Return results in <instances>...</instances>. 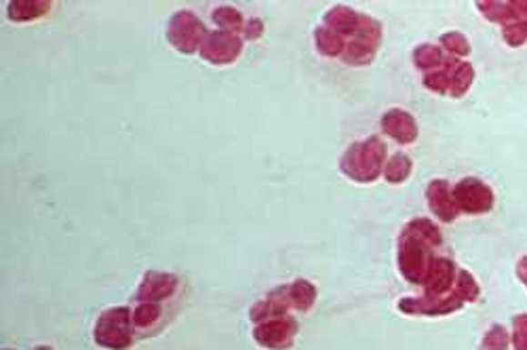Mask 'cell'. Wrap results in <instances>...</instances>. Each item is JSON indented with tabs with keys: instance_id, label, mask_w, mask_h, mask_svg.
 Wrapping results in <instances>:
<instances>
[{
	"instance_id": "1",
	"label": "cell",
	"mask_w": 527,
	"mask_h": 350,
	"mask_svg": "<svg viewBox=\"0 0 527 350\" xmlns=\"http://www.w3.org/2000/svg\"><path fill=\"white\" fill-rule=\"evenodd\" d=\"M441 245L443 235L431 217H416L407 222L397 243V266L403 279L411 285L422 287L435 257V249Z\"/></svg>"
},
{
	"instance_id": "2",
	"label": "cell",
	"mask_w": 527,
	"mask_h": 350,
	"mask_svg": "<svg viewBox=\"0 0 527 350\" xmlns=\"http://www.w3.org/2000/svg\"><path fill=\"white\" fill-rule=\"evenodd\" d=\"M389 161V146L382 137L370 135L352 142L340 158V171L355 184H371L384 174Z\"/></svg>"
},
{
	"instance_id": "3",
	"label": "cell",
	"mask_w": 527,
	"mask_h": 350,
	"mask_svg": "<svg viewBox=\"0 0 527 350\" xmlns=\"http://www.w3.org/2000/svg\"><path fill=\"white\" fill-rule=\"evenodd\" d=\"M133 310L127 306L108 308L99 315L93 329V340L106 350H129L133 346Z\"/></svg>"
},
{
	"instance_id": "4",
	"label": "cell",
	"mask_w": 527,
	"mask_h": 350,
	"mask_svg": "<svg viewBox=\"0 0 527 350\" xmlns=\"http://www.w3.org/2000/svg\"><path fill=\"white\" fill-rule=\"evenodd\" d=\"M207 35H209V32H207L203 19L198 17L195 11L188 9L173 13L165 30V36L171 47L184 53V55H192V53L201 51Z\"/></svg>"
},
{
	"instance_id": "5",
	"label": "cell",
	"mask_w": 527,
	"mask_h": 350,
	"mask_svg": "<svg viewBox=\"0 0 527 350\" xmlns=\"http://www.w3.org/2000/svg\"><path fill=\"white\" fill-rule=\"evenodd\" d=\"M453 201H456L460 214L466 215H485L496 205V195L492 186L481 177L469 175L451 186Z\"/></svg>"
},
{
	"instance_id": "6",
	"label": "cell",
	"mask_w": 527,
	"mask_h": 350,
	"mask_svg": "<svg viewBox=\"0 0 527 350\" xmlns=\"http://www.w3.org/2000/svg\"><path fill=\"white\" fill-rule=\"evenodd\" d=\"M298 334V323L293 316L283 315L275 316V319L258 323L256 329H253V340L258 342L259 346L269 348V350H289L296 342Z\"/></svg>"
},
{
	"instance_id": "7",
	"label": "cell",
	"mask_w": 527,
	"mask_h": 350,
	"mask_svg": "<svg viewBox=\"0 0 527 350\" xmlns=\"http://www.w3.org/2000/svg\"><path fill=\"white\" fill-rule=\"evenodd\" d=\"M201 57L207 64L211 65H230L235 64L243 53V38L241 35H230V32L222 30H211L207 35L203 47H201Z\"/></svg>"
},
{
	"instance_id": "8",
	"label": "cell",
	"mask_w": 527,
	"mask_h": 350,
	"mask_svg": "<svg viewBox=\"0 0 527 350\" xmlns=\"http://www.w3.org/2000/svg\"><path fill=\"white\" fill-rule=\"evenodd\" d=\"M399 313L407 316H447L464 308V300L456 292L443 298H431V295H420V298H401L397 304Z\"/></svg>"
},
{
	"instance_id": "9",
	"label": "cell",
	"mask_w": 527,
	"mask_h": 350,
	"mask_svg": "<svg viewBox=\"0 0 527 350\" xmlns=\"http://www.w3.org/2000/svg\"><path fill=\"white\" fill-rule=\"evenodd\" d=\"M458 266L456 262L450 260V257L435 255L431 262L429 275L422 283L424 295H431V298H443V295H450L453 292V285H456L458 279Z\"/></svg>"
},
{
	"instance_id": "10",
	"label": "cell",
	"mask_w": 527,
	"mask_h": 350,
	"mask_svg": "<svg viewBox=\"0 0 527 350\" xmlns=\"http://www.w3.org/2000/svg\"><path fill=\"white\" fill-rule=\"evenodd\" d=\"M380 129L384 131V135H389L392 142L401 144V146H410L420 135L418 121L413 118L411 112L403 108L386 110L382 115V121H380Z\"/></svg>"
},
{
	"instance_id": "11",
	"label": "cell",
	"mask_w": 527,
	"mask_h": 350,
	"mask_svg": "<svg viewBox=\"0 0 527 350\" xmlns=\"http://www.w3.org/2000/svg\"><path fill=\"white\" fill-rule=\"evenodd\" d=\"M426 203H429L431 214L441 224H453L458 220L460 209L453 201L451 184L441 177H435L429 186H426Z\"/></svg>"
},
{
	"instance_id": "12",
	"label": "cell",
	"mask_w": 527,
	"mask_h": 350,
	"mask_svg": "<svg viewBox=\"0 0 527 350\" xmlns=\"http://www.w3.org/2000/svg\"><path fill=\"white\" fill-rule=\"evenodd\" d=\"M475 6L487 22L502 28L527 19V0H479Z\"/></svg>"
},
{
	"instance_id": "13",
	"label": "cell",
	"mask_w": 527,
	"mask_h": 350,
	"mask_svg": "<svg viewBox=\"0 0 527 350\" xmlns=\"http://www.w3.org/2000/svg\"><path fill=\"white\" fill-rule=\"evenodd\" d=\"M179 287V279L171 273H158V270H150L144 275L142 283L137 287V302H165L176 295Z\"/></svg>"
},
{
	"instance_id": "14",
	"label": "cell",
	"mask_w": 527,
	"mask_h": 350,
	"mask_svg": "<svg viewBox=\"0 0 527 350\" xmlns=\"http://www.w3.org/2000/svg\"><path fill=\"white\" fill-rule=\"evenodd\" d=\"M443 65L447 75H450V97L460 100V97L469 94L472 83H475V65L466 62V59H453V57H447Z\"/></svg>"
},
{
	"instance_id": "15",
	"label": "cell",
	"mask_w": 527,
	"mask_h": 350,
	"mask_svg": "<svg viewBox=\"0 0 527 350\" xmlns=\"http://www.w3.org/2000/svg\"><path fill=\"white\" fill-rule=\"evenodd\" d=\"M359 15H361V11H355L349 5H333L325 11L323 25H327V28L333 32H338V35L344 36L346 41H350L357 32Z\"/></svg>"
},
{
	"instance_id": "16",
	"label": "cell",
	"mask_w": 527,
	"mask_h": 350,
	"mask_svg": "<svg viewBox=\"0 0 527 350\" xmlns=\"http://www.w3.org/2000/svg\"><path fill=\"white\" fill-rule=\"evenodd\" d=\"M51 9V0H11L6 3V17L15 24H25L45 17Z\"/></svg>"
},
{
	"instance_id": "17",
	"label": "cell",
	"mask_w": 527,
	"mask_h": 350,
	"mask_svg": "<svg viewBox=\"0 0 527 350\" xmlns=\"http://www.w3.org/2000/svg\"><path fill=\"white\" fill-rule=\"evenodd\" d=\"M445 59H447L445 51L439 47V45H432V43L418 45V47L411 53L413 65H416L420 72H424V75L441 68V65L445 64Z\"/></svg>"
},
{
	"instance_id": "18",
	"label": "cell",
	"mask_w": 527,
	"mask_h": 350,
	"mask_svg": "<svg viewBox=\"0 0 527 350\" xmlns=\"http://www.w3.org/2000/svg\"><path fill=\"white\" fill-rule=\"evenodd\" d=\"M382 36H384V25L380 19L367 15V13H361L359 15V25H357V32L355 36L350 38V41H357V43H363L367 47L371 49H380V45H382Z\"/></svg>"
},
{
	"instance_id": "19",
	"label": "cell",
	"mask_w": 527,
	"mask_h": 350,
	"mask_svg": "<svg viewBox=\"0 0 527 350\" xmlns=\"http://www.w3.org/2000/svg\"><path fill=\"white\" fill-rule=\"evenodd\" d=\"M289 298L291 308H296L298 313H309V310H312V306L317 304L319 292L312 281L296 279L293 283H289Z\"/></svg>"
},
{
	"instance_id": "20",
	"label": "cell",
	"mask_w": 527,
	"mask_h": 350,
	"mask_svg": "<svg viewBox=\"0 0 527 350\" xmlns=\"http://www.w3.org/2000/svg\"><path fill=\"white\" fill-rule=\"evenodd\" d=\"M346 45L349 41L344 36H340L338 32L329 30L323 24L315 30V47L323 57H342Z\"/></svg>"
},
{
	"instance_id": "21",
	"label": "cell",
	"mask_w": 527,
	"mask_h": 350,
	"mask_svg": "<svg viewBox=\"0 0 527 350\" xmlns=\"http://www.w3.org/2000/svg\"><path fill=\"white\" fill-rule=\"evenodd\" d=\"M213 24L218 25V30L230 32V35H243L245 30V17L243 13L235 9L230 5H219L211 11Z\"/></svg>"
},
{
	"instance_id": "22",
	"label": "cell",
	"mask_w": 527,
	"mask_h": 350,
	"mask_svg": "<svg viewBox=\"0 0 527 350\" xmlns=\"http://www.w3.org/2000/svg\"><path fill=\"white\" fill-rule=\"evenodd\" d=\"M413 171V161L410 158V155H405V152H395V155L389 156V161H386V167H384V180L392 184V186H399V184H403L410 180Z\"/></svg>"
},
{
	"instance_id": "23",
	"label": "cell",
	"mask_w": 527,
	"mask_h": 350,
	"mask_svg": "<svg viewBox=\"0 0 527 350\" xmlns=\"http://www.w3.org/2000/svg\"><path fill=\"white\" fill-rule=\"evenodd\" d=\"M439 47L447 53V57L453 59H464L472 53L469 38L460 35V32H445V35L439 38Z\"/></svg>"
},
{
	"instance_id": "24",
	"label": "cell",
	"mask_w": 527,
	"mask_h": 350,
	"mask_svg": "<svg viewBox=\"0 0 527 350\" xmlns=\"http://www.w3.org/2000/svg\"><path fill=\"white\" fill-rule=\"evenodd\" d=\"M378 51L367 47L363 43H357V41H349L346 45V51L342 53V64L346 65H352V68H359V65H370L373 59H376Z\"/></svg>"
},
{
	"instance_id": "25",
	"label": "cell",
	"mask_w": 527,
	"mask_h": 350,
	"mask_svg": "<svg viewBox=\"0 0 527 350\" xmlns=\"http://www.w3.org/2000/svg\"><path fill=\"white\" fill-rule=\"evenodd\" d=\"M163 316V310L155 302H139L137 308L133 310V325L139 332H146V329H152L158 323V319Z\"/></svg>"
},
{
	"instance_id": "26",
	"label": "cell",
	"mask_w": 527,
	"mask_h": 350,
	"mask_svg": "<svg viewBox=\"0 0 527 350\" xmlns=\"http://www.w3.org/2000/svg\"><path fill=\"white\" fill-rule=\"evenodd\" d=\"M509 346H511L509 329H506L502 323H492V325L485 329L479 350H509Z\"/></svg>"
},
{
	"instance_id": "27",
	"label": "cell",
	"mask_w": 527,
	"mask_h": 350,
	"mask_svg": "<svg viewBox=\"0 0 527 350\" xmlns=\"http://www.w3.org/2000/svg\"><path fill=\"white\" fill-rule=\"evenodd\" d=\"M453 292L464 300V304H472L481 298V287H479L477 279L466 268L458 270V279H456V285H453Z\"/></svg>"
},
{
	"instance_id": "28",
	"label": "cell",
	"mask_w": 527,
	"mask_h": 350,
	"mask_svg": "<svg viewBox=\"0 0 527 350\" xmlns=\"http://www.w3.org/2000/svg\"><path fill=\"white\" fill-rule=\"evenodd\" d=\"M422 83L426 89H431L432 94H439V95H450V75H447L445 65L435 70V72H429V75L422 76Z\"/></svg>"
},
{
	"instance_id": "29",
	"label": "cell",
	"mask_w": 527,
	"mask_h": 350,
	"mask_svg": "<svg viewBox=\"0 0 527 350\" xmlns=\"http://www.w3.org/2000/svg\"><path fill=\"white\" fill-rule=\"evenodd\" d=\"M502 41L512 49H519L527 45V19L511 25H504L502 28Z\"/></svg>"
},
{
	"instance_id": "30",
	"label": "cell",
	"mask_w": 527,
	"mask_h": 350,
	"mask_svg": "<svg viewBox=\"0 0 527 350\" xmlns=\"http://www.w3.org/2000/svg\"><path fill=\"white\" fill-rule=\"evenodd\" d=\"M511 345L512 350H527V313H519L512 316Z\"/></svg>"
},
{
	"instance_id": "31",
	"label": "cell",
	"mask_w": 527,
	"mask_h": 350,
	"mask_svg": "<svg viewBox=\"0 0 527 350\" xmlns=\"http://www.w3.org/2000/svg\"><path fill=\"white\" fill-rule=\"evenodd\" d=\"M264 36V22L259 17H251L245 22L243 38L245 41H259Z\"/></svg>"
},
{
	"instance_id": "32",
	"label": "cell",
	"mask_w": 527,
	"mask_h": 350,
	"mask_svg": "<svg viewBox=\"0 0 527 350\" xmlns=\"http://www.w3.org/2000/svg\"><path fill=\"white\" fill-rule=\"evenodd\" d=\"M515 273H517V279L522 281V285L527 289V255H523L522 260L517 262V268H515Z\"/></svg>"
},
{
	"instance_id": "33",
	"label": "cell",
	"mask_w": 527,
	"mask_h": 350,
	"mask_svg": "<svg viewBox=\"0 0 527 350\" xmlns=\"http://www.w3.org/2000/svg\"><path fill=\"white\" fill-rule=\"evenodd\" d=\"M35 350H53V348L51 346H36Z\"/></svg>"
},
{
	"instance_id": "34",
	"label": "cell",
	"mask_w": 527,
	"mask_h": 350,
	"mask_svg": "<svg viewBox=\"0 0 527 350\" xmlns=\"http://www.w3.org/2000/svg\"><path fill=\"white\" fill-rule=\"evenodd\" d=\"M3 350H13V348H3Z\"/></svg>"
}]
</instances>
